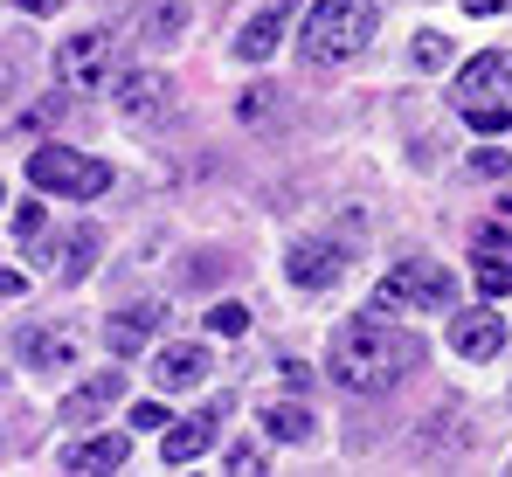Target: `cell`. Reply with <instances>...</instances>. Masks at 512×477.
<instances>
[{"label": "cell", "instance_id": "30bf717a", "mask_svg": "<svg viewBox=\"0 0 512 477\" xmlns=\"http://www.w3.org/2000/svg\"><path fill=\"white\" fill-rule=\"evenodd\" d=\"M160 325H167V305H132V312H111V325H104V346H111L118 360H139V346H146Z\"/></svg>", "mask_w": 512, "mask_h": 477}, {"label": "cell", "instance_id": "7402d4cb", "mask_svg": "<svg viewBox=\"0 0 512 477\" xmlns=\"http://www.w3.org/2000/svg\"><path fill=\"white\" fill-rule=\"evenodd\" d=\"M464 118H471V132H485V139L512 132V104H478V111H464Z\"/></svg>", "mask_w": 512, "mask_h": 477}, {"label": "cell", "instance_id": "8992f818", "mask_svg": "<svg viewBox=\"0 0 512 477\" xmlns=\"http://www.w3.org/2000/svg\"><path fill=\"white\" fill-rule=\"evenodd\" d=\"M450 97H457V111H478V104H512V56L506 49H485V56H471L457 83H450Z\"/></svg>", "mask_w": 512, "mask_h": 477}, {"label": "cell", "instance_id": "4dcf8cb0", "mask_svg": "<svg viewBox=\"0 0 512 477\" xmlns=\"http://www.w3.org/2000/svg\"><path fill=\"white\" fill-rule=\"evenodd\" d=\"M0 298H7V305H14V298H28V277H21V270H7V277H0Z\"/></svg>", "mask_w": 512, "mask_h": 477}, {"label": "cell", "instance_id": "83f0119b", "mask_svg": "<svg viewBox=\"0 0 512 477\" xmlns=\"http://www.w3.org/2000/svg\"><path fill=\"white\" fill-rule=\"evenodd\" d=\"M132 429H167V408H160V401H139V408H132Z\"/></svg>", "mask_w": 512, "mask_h": 477}, {"label": "cell", "instance_id": "44dd1931", "mask_svg": "<svg viewBox=\"0 0 512 477\" xmlns=\"http://www.w3.org/2000/svg\"><path fill=\"white\" fill-rule=\"evenodd\" d=\"M208 332H222V339H243V332H250V312H243L236 298H222V305H208Z\"/></svg>", "mask_w": 512, "mask_h": 477}, {"label": "cell", "instance_id": "484cf974", "mask_svg": "<svg viewBox=\"0 0 512 477\" xmlns=\"http://www.w3.org/2000/svg\"><path fill=\"white\" fill-rule=\"evenodd\" d=\"M14 236H21V242L42 236V201H21V208H14Z\"/></svg>", "mask_w": 512, "mask_h": 477}, {"label": "cell", "instance_id": "2e32d148", "mask_svg": "<svg viewBox=\"0 0 512 477\" xmlns=\"http://www.w3.org/2000/svg\"><path fill=\"white\" fill-rule=\"evenodd\" d=\"M118 395H125V374H118V367H104V374H90L84 388L70 395V408H63V415H77V422H90V415H104V408H111Z\"/></svg>", "mask_w": 512, "mask_h": 477}, {"label": "cell", "instance_id": "9a60e30c", "mask_svg": "<svg viewBox=\"0 0 512 477\" xmlns=\"http://www.w3.org/2000/svg\"><path fill=\"white\" fill-rule=\"evenodd\" d=\"M132 464V436H90L70 450V471H125Z\"/></svg>", "mask_w": 512, "mask_h": 477}, {"label": "cell", "instance_id": "4fadbf2b", "mask_svg": "<svg viewBox=\"0 0 512 477\" xmlns=\"http://www.w3.org/2000/svg\"><path fill=\"white\" fill-rule=\"evenodd\" d=\"M14 353H21L28 367H70V360H77V339L56 332V325H28V332L14 339Z\"/></svg>", "mask_w": 512, "mask_h": 477}, {"label": "cell", "instance_id": "ffe728a7", "mask_svg": "<svg viewBox=\"0 0 512 477\" xmlns=\"http://www.w3.org/2000/svg\"><path fill=\"white\" fill-rule=\"evenodd\" d=\"M180 28H187V7H153V14H146V42H153V49L180 42Z\"/></svg>", "mask_w": 512, "mask_h": 477}, {"label": "cell", "instance_id": "f1b7e54d", "mask_svg": "<svg viewBox=\"0 0 512 477\" xmlns=\"http://www.w3.org/2000/svg\"><path fill=\"white\" fill-rule=\"evenodd\" d=\"M270 104H277V90H263V83H256V90H250V97H243V104H236V111H243V118H263Z\"/></svg>", "mask_w": 512, "mask_h": 477}, {"label": "cell", "instance_id": "277c9868", "mask_svg": "<svg viewBox=\"0 0 512 477\" xmlns=\"http://www.w3.org/2000/svg\"><path fill=\"white\" fill-rule=\"evenodd\" d=\"M28 180L42 194H70V201H97L111 194V166L90 153H70V146H35L28 153Z\"/></svg>", "mask_w": 512, "mask_h": 477}, {"label": "cell", "instance_id": "d6986e66", "mask_svg": "<svg viewBox=\"0 0 512 477\" xmlns=\"http://www.w3.org/2000/svg\"><path fill=\"white\" fill-rule=\"evenodd\" d=\"M478 291H485V298H506V291H512V256L478 249Z\"/></svg>", "mask_w": 512, "mask_h": 477}, {"label": "cell", "instance_id": "7c38bea8", "mask_svg": "<svg viewBox=\"0 0 512 477\" xmlns=\"http://www.w3.org/2000/svg\"><path fill=\"white\" fill-rule=\"evenodd\" d=\"M215 415H222V408H201V415H187V422H173V429H167L160 457H167L173 471H180V464H194V457L215 443Z\"/></svg>", "mask_w": 512, "mask_h": 477}, {"label": "cell", "instance_id": "d4e9b609", "mask_svg": "<svg viewBox=\"0 0 512 477\" xmlns=\"http://www.w3.org/2000/svg\"><path fill=\"white\" fill-rule=\"evenodd\" d=\"M506 166H512V153H499V146H485V153H471V173H478V180H499Z\"/></svg>", "mask_w": 512, "mask_h": 477}, {"label": "cell", "instance_id": "603a6c76", "mask_svg": "<svg viewBox=\"0 0 512 477\" xmlns=\"http://www.w3.org/2000/svg\"><path fill=\"white\" fill-rule=\"evenodd\" d=\"M450 63V35H416V70H436Z\"/></svg>", "mask_w": 512, "mask_h": 477}, {"label": "cell", "instance_id": "5bb4252c", "mask_svg": "<svg viewBox=\"0 0 512 477\" xmlns=\"http://www.w3.org/2000/svg\"><path fill=\"white\" fill-rule=\"evenodd\" d=\"M160 388H201V374H208V346L201 339H180V346H167L160 353Z\"/></svg>", "mask_w": 512, "mask_h": 477}, {"label": "cell", "instance_id": "f546056e", "mask_svg": "<svg viewBox=\"0 0 512 477\" xmlns=\"http://www.w3.org/2000/svg\"><path fill=\"white\" fill-rule=\"evenodd\" d=\"M478 249H499V256H512V236L492 222V229H478Z\"/></svg>", "mask_w": 512, "mask_h": 477}, {"label": "cell", "instance_id": "ba28073f", "mask_svg": "<svg viewBox=\"0 0 512 477\" xmlns=\"http://www.w3.org/2000/svg\"><path fill=\"white\" fill-rule=\"evenodd\" d=\"M346 263H353V249H340V242H291V249H284V277H291L298 291H326V284H340Z\"/></svg>", "mask_w": 512, "mask_h": 477}, {"label": "cell", "instance_id": "52a82bcc", "mask_svg": "<svg viewBox=\"0 0 512 477\" xmlns=\"http://www.w3.org/2000/svg\"><path fill=\"white\" fill-rule=\"evenodd\" d=\"M111 90H118V111L132 125H167L173 118V77H160V70H125Z\"/></svg>", "mask_w": 512, "mask_h": 477}, {"label": "cell", "instance_id": "ac0fdd59", "mask_svg": "<svg viewBox=\"0 0 512 477\" xmlns=\"http://www.w3.org/2000/svg\"><path fill=\"white\" fill-rule=\"evenodd\" d=\"M63 249H70V256H63V284H84L90 263H97V229H77Z\"/></svg>", "mask_w": 512, "mask_h": 477}, {"label": "cell", "instance_id": "5b68a950", "mask_svg": "<svg viewBox=\"0 0 512 477\" xmlns=\"http://www.w3.org/2000/svg\"><path fill=\"white\" fill-rule=\"evenodd\" d=\"M56 70L70 90H104L118 83V35L111 28H77L63 49H56Z\"/></svg>", "mask_w": 512, "mask_h": 477}, {"label": "cell", "instance_id": "3957f363", "mask_svg": "<svg viewBox=\"0 0 512 477\" xmlns=\"http://www.w3.org/2000/svg\"><path fill=\"white\" fill-rule=\"evenodd\" d=\"M457 298V277L443 270V263H429V256H409V263H395L388 277H381V291H374V312H436V305H450Z\"/></svg>", "mask_w": 512, "mask_h": 477}, {"label": "cell", "instance_id": "d6a6232c", "mask_svg": "<svg viewBox=\"0 0 512 477\" xmlns=\"http://www.w3.org/2000/svg\"><path fill=\"white\" fill-rule=\"evenodd\" d=\"M464 7H471V14H499L506 0H464Z\"/></svg>", "mask_w": 512, "mask_h": 477}, {"label": "cell", "instance_id": "e0dca14e", "mask_svg": "<svg viewBox=\"0 0 512 477\" xmlns=\"http://www.w3.org/2000/svg\"><path fill=\"white\" fill-rule=\"evenodd\" d=\"M263 429H270L277 443H305V436H312V408H305V401H263Z\"/></svg>", "mask_w": 512, "mask_h": 477}, {"label": "cell", "instance_id": "4316f807", "mask_svg": "<svg viewBox=\"0 0 512 477\" xmlns=\"http://www.w3.org/2000/svg\"><path fill=\"white\" fill-rule=\"evenodd\" d=\"M56 111H63V97H49V104H35V111H21V132H42V125H49Z\"/></svg>", "mask_w": 512, "mask_h": 477}, {"label": "cell", "instance_id": "1f68e13d", "mask_svg": "<svg viewBox=\"0 0 512 477\" xmlns=\"http://www.w3.org/2000/svg\"><path fill=\"white\" fill-rule=\"evenodd\" d=\"M21 7H28V14H56L63 0H21Z\"/></svg>", "mask_w": 512, "mask_h": 477}, {"label": "cell", "instance_id": "cb8c5ba5", "mask_svg": "<svg viewBox=\"0 0 512 477\" xmlns=\"http://www.w3.org/2000/svg\"><path fill=\"white\" fill-rule=\"evenodd\" d=\"M222 464H229V471H243V477H256V471H263V450H256V443H229V457H222Z\"/></svg>", "mask_w": 512, "mask_h": 477}, {"label": "cell", "instance_id": "7a4b0ae2", "mask_svg": "<svg viewBox=\"0 0 512 477\" xmlns=\"http://www.w3.org/2000/svg\"><path fill=\"white\" fill-rule=\"evenodd\" d=\"M367 42H374V0H319V7L305 14V35H298L305 63H319V70L360 56Z\"/></svg>", "mask_w": 512, "mask_h": 477}, {"label": "cell", "instance_id": "9c48e42d", "mask_svg": "<svg viewBox=\"0 0 512 477\" xmlns=\"http://www.w3.org/2000/svg\"><path fill=\"white\" fill-rule=\"evenodd\" d=\"M499 346H506V318L492 312V305L450 318V353L457 360H499Z\"/></svg>", "mask_w": 512, "mask_h": 477}, {"label": "cell", "instance_id": "8fae6325", "mask_svg": "<svg viewBox=\"0 0 512 477\" xmlns=\"http://www.w3.org/2000/svg\"><path fill=\"white\" fill-rule=\"evenodd\" d=\"M284 14H291V0H270V7H256L250 21H243V35H236V56L243 63H263L284 42Z\"/></svg>", "mask_w": 512, "mask_h": 477}, {"label": "cell", "instance_id": "6da1fadb", "mask_svg": "<svg viewBox=\"0 0 512 477\" xmlns=\"http://www.w3.org/2000/svg\"><path fill=\"white\" fill-rule=\"evenodd\" d=\"M416 360H423V339L416 332H395L388 312H367V318H346L340 332H333L326 374L340 381L346 395H388Z\"/></svg>", "mask_w": 512, "mask_h": 477}]
</instances>
